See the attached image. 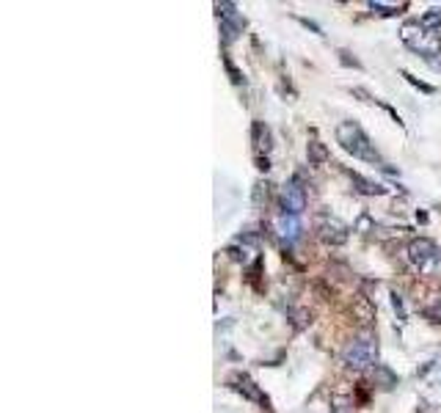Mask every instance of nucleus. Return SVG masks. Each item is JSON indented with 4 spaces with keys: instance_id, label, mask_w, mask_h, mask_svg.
Instances as JSON below:
<instances>
[{
    "instance_id": "obj_1",
    "label": "nucleus",
    "mask_w": 441,
    "mask_h": 413,
    "mask_svg": "<svg viewBox=\"0 0 441 413\" xmlns=\"http://www.w3.org/2000/svg\"><path fill=\"white\" fill-rule=\"evenodd\" d=\"M337 141L348 154H353L359 160H367V163H381V154H378L375 143L370 141V135L356 121H342L337 127Z\"/></svg>"
},
{
    "instance_id": "obj_2",
    "label": "nucleus",
    "mask_w": 441,
    "mask_h": 413,
    "mask_svg": "<svg viewBox=\"0 0 441 413\" xmlns=\"http://www.w3.org/2000/svg\"><path fill=\"white\" fill-rule=\"evenodd\" d=\"M400 39L405 42V47H411V50L419 53L422 58L438 56V50H441L438 34H436V31H427L422 23H405L403 31H400Z\"/></svg>"
},
{
    "instance_id": "obj_3",
    "label": "nucleus",
    "mask_w": 441,
    "mask_h": 413,
    "mask_svg": "<svg viewBox=\"0 0 441 413\" xmlns=\"http://www.w3.org/2000/svg\"><path fill=\"white\" fill-rule=\"evenodd\" d=\"M378 358V342L370 339V336H361V339H353L348 347H345V355L342 361L353 369H364V366H372Z\"/></svg>"
},
{
    "instance_id": "obj_4",
    "label": "nucleus",
    "mask_w": 441,
    "mask_h": 413,
    "mask_svg": "<svg viewBox=\"0 0 441 413\" xmlns=\"http://www.w3.org/2000/svg\"><path fill=\"white\" fill-rule=\"evenodd\" d=\"M408 262L416 270H430V268H441V251L436 248L433 240L427 237H416L408 243Z\"/></svg>"
},
{
    "instance_id": "obj_5",
    "label": "nucleus",
    "mask_w": 441,
    "mask_h": 413,
    "mask_svg": "<svg viewBox=\"0 0 441 413\" xmlns=\"http://www.w3.org/2000/svg\"><path fill=\"white\" fill-rule=\"evenodd\" d=\"M279 204H282V213L284 215H295L301 218L306 210V187L301 185L298 176H293L290 182H284L282 193H279Z\"/></svg>"
},
{
    "instance_id": "obj_6",
    "label": "nucleus",
    "mask_w": 441,
    "mask_h": 413,
    "mask_svg": "<svg viewBox=\"0 0 441 413\" xmlns=\"http://www.w3.org/2000/svg\"><path fill=\"white\" fill-rule=\"evenodd\" d=\"M317 235H320V240L328 243V246H342V243L348 240V226H345L342 221L331 218V215H320V218H317Z\"/></svg>"
},
{
    "instance_id": "obj_7",
    "label": "nucleus",
    "mask_w": 441,
    "mask_h": 413,
    "mask_svg": "<svg viewBox=\"0 0 441 413\" xmlns=\"http://www.w3.org/2000/svg\"><path fill=\"white\" fill-rule=\"evenodd\" d=\"M229 383H232V388H235V391H240L246 399H251V402L262 405L265 410H271V399L262 394V388H260V386H257V383H254L249 375H240V372H238V375H235Z\"/></svg>"
},
{
    "instance_id": "obj_8",
    "label": "nucleus",
    "mask_w": 441,
    "mask_h": 413,
    "mask_svg": "<svg viewBox=\"0 0 441 413\" xmlns=\"http://www.w3.org/2000/svg\"><path fill=\"white\" fill-rule=\"evenodd\" d=\"M276 232H279V237L282 240H287V246L290 243H295L298 237H301V218H295V215H279L276 218Z\"/></svg>"
},
{
    "instance_id": "obj_9",
    "label": "nucleus",
    "mask_w": 441,
    "mask_h": 413,
    "mask_svg": "<svg viewBox=\"0 0 441 413\" xmlns=\"http://www.w3.org/2000/svg\"><path fill=\"white\" fill-rule=\"evenodd\" d=\"M251 138H254V143H257V149L260 152H271V130H268V124L265 121H254V127H251Z\"/></svg>"
},
{
    "instance_id": "obj_10",
    "label": "nucleus",
    "mask_w": 441,
    "mask_h": 413,
    "mask_svg": "<svg viewBox=\"0 0 441 413\" xmlns=\"http://www.w3.org/2000/svg\"><path fill=\"white\" fill-rule=\"evenodd\" d=\"M350 179H353V185H356V190H359V193H364V196H383V193H386V187H383V185H375V182L364 179L361 174H350Z\"/></svg>"
},
{
    "instance_id": "obj_11",
    "label": "nucleus",
    "mask_w": 441,
    "mask_h": 413,
    "mask_svg": "<svg viewBox=\"0 0 441 413\" xmlns=\"http://www.w3.org/2000/svg\"><path fill=\"white\" fill-rule=\"evenodd\" d=\"M306 157H309V163H312V165L326 163V160H328V149H326V143H320V141H309V146H306Z\"/></svg>"
},
{
    "instance_id": "obj_12",
    "label": "nucleus",
    "mask_w": 441,
    "mask_h": 413,
    "mask_svg": "<svg viewBox=\"0 0 441 413\" xmlns=\"http://www.w3.org/2000/svg\"><path fill=\"white\" fill-rule=\"evenodd\" d=\"M268 187H271L268 182H257V185H254V204H257V206H262V204L268 201V196H271Z\"/></svg>"
},
{
    "instance_id": "obj_13",
    "label": "nucleus",
    "mask_w": 441,
    "mask_h": 413,
    "mask_svg": "<svg viewBox=\"0 0 441 413\" xmlns=\"http://www.w3.org/2000/svg\"><path fill=\"white\" fill-rule=\"evenodd\" d=\"M375 375H378V380H381V386L383 388H392V386H397V377L386 369V366H375Z\"/></svg>"
},
{
    "instance_id": "obj_14",
    "label": "nucleus",
    "mask_w": 441,
    "mask_h": 413,
    "mask_svg": "<svg viewBox=\"0 0 441 413\" xmlns=\"http://www.w3.org/2000/svg\"><path fill=\"white\" fill-rule=\"evenodd\" d=\"M422 25L427 28V31H433V28H438L441 25V9H430L425 17H422Z\"/></svg>"
},
{
    "instance_id": "obj_15",
    "label": "nucleus",
    "mask_w": 441,
    "mask_h": 413,
    "mask_svg": "<svg viewBox=\"0 0 441 413\" xmlns=\"http://www.w3.org/2000/svg\"><path fill=\"white\" fill-rule=\"evenodd\" d=\"M403 78L411 83V86H416L419 91H425V94H433V86H427V83H422V80H416L414 75H408V72H403Z\"/></svg>"
},
{
    "instance_id": "obj_16",
    "label": "nucleus",
    "mask_w": 441,
    "mask_h": 413,
    "mask_svg": "<svg viewBox=\"0 0 441 413\" xmlns=\"http://www.w3.org/2000/svg\"><path fill=\"white\" fill-rule=\"evenodd\" d=\"M339 61L345 64V67H353V69H361V64H359V58H353L348 50H339Z\"/></svg>"
},
{
    "instance_id": "obj_17",
    "label": "nucleus",
    "mask_w": 441,
    "mask_h": 413,
    "mask_svg": "<svg viewBox=\"0 0 441 413\" xmlns=\"http://www.w3.org/2000/svg\"><path fill=\"white\" fill-rule=\"evenodd\" d=\"M392 306H394V311L400 314V320H405V306H403V298H400L397 292H392Z\"/></svg>"
},
{
    "instance_id": "obj_18",
    "label": "nucleus",
    "mask_w": 441,
    "mask_h": 413,
    "mask_svg": "<svg viewBox=\"0 0 441 413\" xmlns=\"http://www.w3.org/2000/svg\"><path fill=\"white\" fill-rule=\"evenodd\" d=\"M227 72H229V75H232V83H240V80H243V75H240V72H238V69H235V64H232V61H229V58H227Z\"/></svg>"
},
{
    "instance_id": "obj_19",
    "label": "nucleus",
    "mask_w": 441,
    "mask_h": 413,
    "mask_svg": "<svg viewBox=\"0 0 441 413\" xmlns=\"http://www.w3.org/2000/svg\"><path fill=\"white\" fill-rule=\"evenodd\" d=\"M257 168H260V171H268V168H271V163H268V157H262V154H257Z\"/></svg>"
},
{
    "instance_id": "obj_20",
    "label": "nucleus",
    "mask_w": 441,
    "mask_h": 413,
    "mask_svg": "<svg viewBox=\"0 0 441 413\" xmlns=\"http://www.w3.org/2000/svg\"><path fill=\"white\" fill-rule=\"evenodd\" d=\"M425 61H427V64H430L436 72H441V58H438V56H430V58H425Z\"/></svg>"
}]
</instances>
